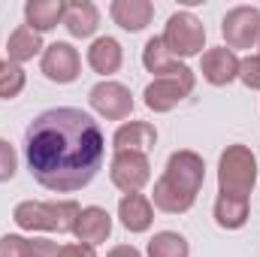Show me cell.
Here are the masks:
<instances>
[{"instance_id":"obj_1","label":"cell","mask_w":260,"mask_h":257,"mask_svg":"<svg viewBox=\"0 0 260 257\" xmlns=\"http://www.w3.org/2000/svg\"><path fill=\"white\" fill-rule=\"evenodd\" d=\"M106 157L100 124L76 109L55 106L40 112L24 130V160L40 188L73 194L94 182Z\"/></svg>"},{"instance_id":"obj_2","label":"cell","mask_w":260,"mask_h":257,"mask_svg":"<svg viewBox=\"0 0 260 257\" xmlns=\"http://www.w3.org/2000/svg\"><path fill=\"white\" fill-rule=\"evenodd\" d=\"M206 182V164L203 157L191 151V148H182V151H173L167 157V167H164V176L154 182V191H151V206L167 212V215H185L191 212L197 203V194Z\"/></svg>"},{"instance_id":"obj_3","label":"cell","mask_w":260,"mask_h":257,"mask_svg":"<svg viewBox=\"0 0 260 257\" xmlns=\"http://www.w3.org/2000/svg\"><path fill=\"white\" fill-rule=\"evenodd\" d=\"M82 206L76 200H21L12 212V221L21 230H43V233H73Z\"/></svg>"},{"instance_id":"obj_4","label":"cell","mask_w":260,"mask_h":257,"mask_svg":"<svg viewBox=\"0 0 260 257\" xmlns=\"http://www.w3.org/2000/svg\"><path fill=\"white\" fill-rule=\"evenodd\" d=\"M254 185H257V154L242 142L227 145L218 157V191L248 197Z\"/></svg>"},{"instance_id":"obj_5","label":"cell","mask_w":260,"mask_h":257,"mask_svg":"<svg viewBox=\"0 0 260 257\" xmlns=\"http://www.w3.org/2000/svg\"><path fill=\"white\" fill-rule=\"evenodd\" d=\"M160 40H164V46L170 49L173 58H179V61L197 58V55H203V46H206V27L194 12L182 9V12H173L167 18V27L160 34Z\"/></svg>"},{"instance_id":"obj_6","label":"cell","mask_w":260,"mask_h":257,"mask_svg":"<svg viewBox=\"0 0 260 257\" xmlns=\"http://www.w3.org/2000/svg\"><path fill=\"white\" fill-rule=\"evenodd\" d=\"M197 85L194 70L185 73V76H164V79H151L142 91V100L145 106L154 112V115H164V112H173L185 97H191Z\"/></svg>"},{"instance_id":"obj_7","label":"cell","mask_w":260,"mask_h":257,"mask_svg":"<svg viewBox=\"0 0 260 257\" xmlns=\"http://www.w3.org/2000/svg\"><path fill=\"white\" fill-rule=\"evenodd\" d=\"M221 37L230 52L260 46V9L257 6H233L221 18Z\"/></svg>"},{"instance_id":"obj_8","label":"cell","mask_w":260,"mask_h":257,"mask_svg":"<svg viewBox=\"0 0 260 257\" xmlns=\"http://www.w3.org/2000/svg\"><path fill=\"white\" fill-rule=\"evenodd\" d=\"M88 103L106 121H124V118H130V112H133V94H130V88L121 85V82H115V79L97 82L88 91Z\"/></svg>"},{"instance_id":"obj_9","label":"cell","mask_w":260,"mask_h":257,"mask_svg":"<svg viewBox=\"0 0 260 257\" xmlns=\"http://www.w3.org/2000/svg\"><path fill=\"white\" fill-rule=\"evenodd\" d=\"M109 179L121 194H139L151 182V164L145 154L133 151H115L109 164Z\"/></svg>"},{"instance_id":"obj_10","label":"cell","mask_w":260,"mask_h":257,"mask_svg":"<svg viewBox=\"0 0 260 257\" xmlns=\"http://www.w3.org/2000/svg\"><path fill=\"white\" fill-rule=\"evenodd\" d=\"M40 73L55 85H73L82 76V58L70 43H52L43 49Z\"/></svg>"},{"instance_id":"obj_11","label":"cell","mask_w":260,"mask_h":257,"mask_svg":"<svg viewBox=\"0 0 260 257\" xmlns=\"http://www.w3.org/2000/svg\"><path fill=\"white\" fill-rule=\"evenodd\" d=\"M200 73L209 85L215 88H227L230 82L239 79V58L236 52H230L227 46H218V49H206L200 55Z\"/></svg>"},{"instance_id":"obj_12","label":"cell","mask_w":260,"mask_h":257,"mask_svg":"<svg viewBox=\"0 0 260 257\" xmlns=\"http://www.w3.org/2000/svg\"><path fill=\"white\" fill-rule=\"evenodd\" d=\"M73 236L76 242L82 245H103L109 236H112V215L103 209V206H85L76 218V227H73Z\"/></svg>"},{"instance_id":"obj_13","label":"cell","mask_w":260,"mask_h":257,"mask_svg":"<svg viewBox=\"0 0 260 257\" xmlns=\"http://www.w3.org/2000/svg\"><path fill=\"white\" fill-rule=\"evenodd\" d=\"M142 67L154 76V79H164V76H185L191 73V67L182 64L179 58L170 55V49L164 46L160 37H148L145 46H142Z\"/></svg>"},{"instance_id":"obj_14","label":"cell","mask_w":260,"mask_h":257,"mask_svg":"<svg viewBox=\"0 0 260 257\" xmlns=\"http://www.w3.org/2000/svg\"><path fill=\"white\" fill-rule=\"evenodd\" d=\"M109 15L112 21L127 30V34H139L151 24L154 18V3L151 0H112L109 3Z\"/></svg>"},{"instance_id":"obj_15","label":"cell","mask_w":260,"mask_h":257,"mask_svg":"<svg viewBox=\"0 0 260 257\" xmlns=\"http://www.w3.org/2000/svg\"><path fill=\"white\" fill-rule=\"evenodd\" d=\"M154 142H157V130L148 121H124L112 136L115 151H133V154H145V157L154 148Z\"/></svg>"},{"instance_id":"obj_16","label":"cell","mask_w":260,"mask_h":257,"mask_svg":"<svg viewBox=\"0 0 260 257\" xmlns=\"http://www.w3.org/2000/svg\"><path fill=\"white\" fill-rule=\"evenodd\" d=\"M118 218L127 233H145L154 224V206L145 194H124L118 200Z\"/></svg>"},{"instance_id":"obj_17","label":"cell","mask_w":260,"mask_h":257,"mask_svg":"<svg viewBox=\"0 0 260 257\" xmlns=\"http://www.w3.org/2000/svg\"><path fill=\"white\" fill-rule=\"evenodd\" d=\"M67 15V0H27L24 3V24L37 30L40 37L64 24Z\"/></svg>"},{"instance_id":"obj_18","label":"cell","mask_w":260,"mask_h":257,"mask_svg":"<svg viewBox=\"0 0 260 257\" xmlns=\"http://www.w3.org/2000/svg\"><path fill=\"white\" fill-rule=\"evenodd\" d=\"M251 218V200L239 194H221L215 200V224L221 230H242Z\"/></svg>"},{"instance_id":"obj_19","label":"cell","mask_w":260,"mask_h":257,"mask_svg":"<svg viewBox=\"0 0 260 257\" xmlns=\"http://www.w3.org/2000/svg\"><path fill=\"white\" fill-rule=\"evenodd\" d=\"M124 64V49L115 37H97L88 49V67L94 73H100L103 79H109L112 73H118Z\"/></svg>"},{"instance_id":"obj_20","label":"cell","mask_w":260,"mask_h":257,"mask_svg":"<svg viewBox=\"0 0 260 257\" xmlns=\"http://www.w3.org/2000/svg\"><path fill=\"white\" fill-rule=\"evenodd\" d=\"M64 27H67V34L76 37V40L94 37L97 27H100V9L91 0H73V3H67Z\"/></svg>"},{"instance_id":"obj_21","label":"cell","mask_w":260,"mask_h":257,"mask_svg":"<svg viewBox=\"0 0 260 257\" xmlns=\"http://www.w3.org/2000/svg\"><path fill=\"white\" fill-rule=\"evenodd\" d=\"M61 245L52 239H27L18 233L0 236V257H55Z\"/></svg>"},{"instance_id":"obj_22","label":"cell","mask_w":260,"mask_h":257,"mask_svg":"<svg viewBox=\"0 0 260 257\" xmlns=\"http://www.w3.org/2000/svg\"><path fill=\"white\" fill-rule=\"evenodd\" d=\"M43 37L37 34V30H30L27 24H18L12 34H9V40H6V55H9V61L18 67H24L27 61H34L37 55H43Z\"/></svg>"},{"instance_id":"obj_23","label":"cell","mask_w":260,"mask_h":257,"mask_svg":"<svg viewBox=\"0 0 260 257\" xmlns=\"http://www.w3.org/2000/svg\"><path fill=\"white\" fill-rule=\"evenodd\" d=\"M145 257H191V245L176 230H160L151 236Z\"/></svg>"},{"instance_id":"obj_24","label":"cell","mask_w":260,"mask_h":257,"mask_svg":"<svg viewBox=\"0 0 260 257\" xmlns=\"http://www.w3.org/2000/svg\"><path fill=\"white\" fill-rule=\"evenodd\" d=\"M27 85V73L24 67L12 64V61H0V100H15Z\"/></svg>"},{"instance_id":"obj_25","label":"cell","mask_w":260,"mask_h":257,"mask_svg":"<svg viewBox=\"0 0 260 257\" xmlns=\"http://www.w3.org/2000/svg\"><path fill=\"white\" fill-rule=\"evenodd\" d=\"M15 173H18V154H15L9 139H0V185L12 182Z\"/></svg>"},{"instance_id":"obj_26","label":"cell","mask_w":260,"mask_h":257,"mask_svg":"<svg viewBox=\"0 0 260 257\" xmlns=\"http://www.w3.org/2000/svg\"><path fill=\"white\" fill-rule=\"evenodd\" d=\"M239 82L248 91H260V55H248L239 61Z\"/></svg>"},{"instance_id":"obj_27","label":"cell","mask_w":260,"mask_h":257,"mask_svg":"<svg viewBox=\"0 0 260 257\" xmlns=\"http://www.w3.org/2000/svg\"><path fill=\"white\" fill-rule=\"evenodd\" d=\"M61 257H97V251H94L91 245L70 242V245H61Z\"/></svg>"},{"instance_id":"obj_28","label":"cell","mask_w":260,"mask_h":257,"mask_svg":"<svg viewBox=\"0 0 260 257\" xmlns=\"http://www.w3.org/2000/svg\"><path fill=\"white\" fill-rule=\"evenodd\" d=\"M106 257H142V251H139V248H133V245H115Z\"/></svg>"},{"instance_id":"obj_29","label":"cell","mask_w":260,"mask_h":257,"mask_svg":"<svg viewBox=\"0 0 260 257\" xmlns=\"http://www.w3.org/2000/svg\"><path fill=\"white\" fill-rule=\"evenodd\" d=\"M55 257H61V251H58V254H55Z\"/></svg>"},{"instance_id":"obj_30","label":"cell","mask_w":260,"mask_h":257,"mask_svg":"<svg viewBox=\"0 0 260 257\" xmlns=\"http://www.w3.org/2000/svg\"><path fill=\"white\" fill-rule=\"evenodd\" d=\"M257 49H260V46H257Z\"/></svg>"}]
</instances>
